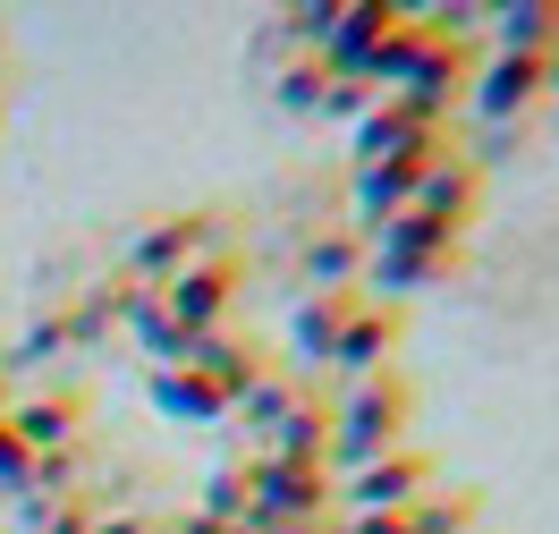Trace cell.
I'll list each match as a JSON object with an SVG mask.
<instances>
[{
	"label": "cell",
	"instance_id": "d6986e66",
	"mask_svg": "<svg viewBox=\"0 0 559 534\" xmlns=\"http://www.w3.org/2000/svg\"><path fill=\"white\" fill-rule=\"evenodd\" d=\"M416 60H424V26H416V9H399V26L382 35V51L365 60V76H356V85H373V94H399V85L416 76Z\"/></svg>",
	"mask_w": 559,
	"mask_h": 534
},
{
	"label": "cell",
	"instance_id": "d4e9b609",
	"mask_svg": "<svg viewBox=\"0 0 559 534\" xmlns=\"http://www.w3.org/2000/svg\"><path fill=\"white\" fill-rule=\"evenodd\" d=\"M365 110H373V85H356V76H331V85H322V110H314V119H340V128H356Z\"/></svg>",
	"mask_w": 559,
	"mask_h": 534
},
{
	"label": "cell",
	"instance_id": "cb8c5ba5",
	"mask_svg": "<svg viewBox=\"0 0 559 534\" xmlns=\"http://www.w3.org/2000/svg\"><path fill=\"white\" fill-rule=\"evenodd\" d=\"M94 518H103V500H94V493L35 500V509H26V534H94Z\"/></svg>",
	"mask_w": 559,
	"mask_h": 534
},
{
	"label": "cell",
	"instance_id": "30bf717a",
	"mask_svg": "<svg viewBox=\"0 0 559 534\" xmlns=\"http://www.w3.org/2000/svg\"><path fill=\"white\" fill-rule=\"evenodd\" d=\"M9 441L26 450V459H51V450H69V441H85V399L60 382V391H43V399H17L9 416Z\"/></svg>",
	"mask_w": 559,
	"mask_h": 534
},
{
	"label": "cell",
	"instance_id": "f546056e",
	"mask_svg": "<svg viewBox=\"0 0 559 534\" xmlns=\"http://www.w3.org/2000/svg\"><path fill=\"white\" fill-rule=\"evenodd\" d=\"M0 76H9V43H0Z\"/></svg>",
	"mask_w": 559,
	"mask_h": 534
},
{
	"label": "cell",
	"instance_id": "9c48e42d",
	"mask_svg": "<svg viewBox=\"0 0 559 534\" xmlns=\"http://www.w3.org/2000/svg\"><path fill=\"white\" fill-rule=\"evenodd\" d=\"M365 254H373V263H407V272L450 281V272H457V229H441V221H424V213H399V221H382V229L365 238Z\"/></svg>",
	"mask_w": 559,
	"mask_h": 534
},
{
	"label": "cell",
	"instance_id": "83f0119b",
	"mask_svg": "<svg viewBox=\"0 0 559 534\" xmlns=\"http://www.w3.org/2000/svg\"><path fill=\"white\" fill-rule=\"evenodd\" d=\"M94 534H153V518H136V509H110V500H103V518H94Z\"/></svg>",
	"mask_w": 559,
	"mask_h": 534
},
{
	"label": "cell",
	"instance_id": "5bb4252c",
	"mask_svg": "<svg viewBox=\"0 0 559 534\" xmlns=\"http://www.w3.org/2000/svg\"><path fill=\"white\" fill-rule=\"evenodd\" d=\"M441 144H450V137H441ZM441 144H432V153H441ZM432 153H416V162H373V170H356V178H348L356 238H373L382 221H399V213H407V195H416V170L432 162Z\"/></svg>",
	"mask_w": 559,
	"mask_h": 534
},
{
	"label": "cell",
	"instance_id": "9a60e30c",
	"mask_svg": "<svg viewBox=\"0 0 559 534\" xmlns=\"http://www.w3.org/2000/svg\"><path fill=\"white\" fill-rule=\"evenodd\" d=\"M491 51L500 60H551L559 51V0H509V9H484Z\"/></svg>",
	"mask_w": 559,
	"mask_h": 534
},
{
	"label": "cell",
	"instance_id": "4fadbf2b",
	"mask_svg": "<svg viewBox=\"0 0 559 534\" xmlns=\"http://www.w3.org/2000/svg\"><path fill=\"white\" fill-rule=\"evenodd\" d=\"M390 26H399L390 0H348V9L331 17V43H322V76H365V60L382 51Z\"/></svg>",
	"mask_w": 559,
	"mask_h": 534
},
{
	"label": "cell",
	"instance_id": "5b68a950",
	"mask_svg": "<svg viewBox=\"0 0 559 534\" xmlns=\"http://www.w3.org/2000/svg\"><path fill=\"white\" fill-rule=\"evenodd\" d=\"M246 484H254L246 526H322V518H331V475H322V466L246 459Z\"/></svg>",
	"mask_w": 559,
	"mask_h": 534
},
{
	"label": "cell",
	"instance_id": "4316f807",
	"mask_svg": "<svg viewBox=\"0 0 559 534\" xmlns=\"http://www.w3.org/2000/svg\"><path fill=\"white\" fill-rule=\"evenodd\" d=\"M26 450H17V441H9V425H0V493H26Z\"/></svg>",
	"mask_w": 559,
	"mask_h": 534
},
{
	"label": "cell",
	"instance_id": "6da1fadb",
	"mask_svg": "<svg viewBox=\"0 0 559 534\" xmlns=\"http://www.w3.org/2000/svg\"><path fill=\"white\" fill-rule=\"evenodd\" d=\"M407 416H416V391L399 382V373H365L348 391L331 399V441H322V475L340 484L356 466L390 459V450H407Z\"/></svg>",
	"mask_w": 559,
	"mask_h": 534
},
{
	"label": "cell",
	"instance_id": "f1b7e54d",
	"mask_svg": "<svg viewBox=\"0 0 559 534\" xmlns=\"http://www.w3.org/2000/svg\"><path fill=\"white\" fill-rule=\"evenodd\" d=\"M9 407H17V382H9V373H0V416H9Z\"/></svg>",
	"mask_w": 559,
	"mask_h": 534
},
{
	"label": "cell",
	"instance_id": "44dd1931",
	"mask_svg": "<svg viewBox=\"0 0 559 534\" xmlns=\"http://www.w3.org/2000/svg\"><path fill=\"white\" fill-rule=\"evenodd\" d=\"M246 509H254V484H246V459L212 466V475H204V509H195V518H212V526H246Z\"/></svg>",
	"mask_w": 559,
	"mask_h": 534
},
{
	"label": "cell",
	"instance_id": "8992f818",
	"mask_svg": "<svg viewBox=\"0 0 559 534\" xmlns=\"http://www.w3.org/2000/svg\"><path fill=\"white\" fill-rule=\"evenodd\" d=\"M229 288H238V254L221 247V254H204V263H187L170 288H153V306H162V322H170V331L204 340V331H221V322H229Z\"/></svg>",
	"mask_w": 559,
	"mask_h": 534
},
{
	"label": "cell",
	"instance_id": "ffe728a7",
	"mask_svg": "<svg viewBox=\"0 0 559 534\" xmlns=\"http://www.w3.org/2000/svg\"><path fill=\"white\" fill-rule=\"evenodd\" d=\"M356 281H365V238L356 229L306 238V288H356Z\"/></svg>",
	"mask_w": 559,
	"mask_h": 534
},
{
	"label": "cell",
	"instance_id": "7402d4cb",
	"mask_svg": "<svg viewBox=\"0 0 559 534\" xmlns=\"http://www.w3.org/2000/svg\"><path fill=\"white\" fill-rule=\"evenodd\" d=\"M399 526L407 534H475V493H441V484H432Z\"/></svg>",
	"mask_w": 559,
	"mask_h": 534
},
{
	"label": "cell",
	"instance_id": "e0dca14e",
	"mask_svg": "<svg viewBox=\"0 0 559 534\" xmlns=\"http://www.w3.org/2000/svg\"><path fill=\"white\" fill-rule=\"evenodd\" d=\"M297 399H314V373H297V365H263V373L238 391V407H229V416H238L246 432H272Z\"/></svg>",
	"mask_w": 559,
	"mask_h": 534
},
{
	"label": "cell",
	"instance_id": "8fae6325",
	"mask_svg": "<svg viewBox=\"0 0 559 534\" xmlns=\"http://www.w3.org/2000/svg\"><path fill=\"white\" fill-rule=\"evenodd\" d=\"M466 103H475V119H491V128H509V119H525V110L543 103V60H475V76H466Z\"/></svg>",
	"mask_w": 559,
	"mask_h": 534
},
{
	"label": "cell",
	"instance_id": "4dcf8cb0",
	"mask_svg": "<svg viewBox=\"0 0 559 534\" xmlns=\"http://www.w3.org/2000/svg\"><path fill=\"white\" fill-rule=\"evenodd\" d=\"M551 60H559V51H551Z\"/></svg>",
	"mask_w": 559,
	"mask_h": 534
},
{
	"label": "cell",
	"instance_id": "ba28073f",
	"mask_svg": "<svg viewBox=\"0 0 559 534\" xmlns=\"http://www.w3.org/2000/svg\"><path fill=\"white\" fill-rule=\"evenodd\" d=\"M399 331H407V315L356 288V306H348V331H340V348H331V373H340V382L390 373V348H399Z\"/></svg>",
	"mask_w": 559,
	"mask_h": 534
},
{
	"label": "cell",
	"instance_id": "ac0fdd59",
	"mask_svg": "<svg viewBox=\"0 0 559 534\" xmlns=\"http://www.w3.org/2000/svg\"><path fill=\"white\" fill-rule=\"evenodd\" d=\"M322 441H331V399H297L254 459H272V466H322Z\"/></svg>",
	"mask_w": 559,
	"mask_h": 534
},
{
	"label": "cell",
	"instance_id": "484cf974",
	"mask_svg": "<svg viewBox=\"0 0 559 534\" xmlns=\"http://www.w3.org/2000/svg\"><path fill=\"white\" fill-rule=\"evenodd\" d=\"M322 85H331L322 60H288V69H280V103L288 110H322Z\"/></svg>",
	"mask_w": 559,
	"mask_h": 534
},
{
	"label": "cell",
	"instance_id": "52a82bcc",
	"mask_svg": "<svg viewBox=\"0 0 559 534\" xmlns=\"http://www.w3.org/2000/svg\"><path fill=\"white\" fill-rule=\"evenodd\" d=\"M475 204H484V162H466L457 144H441L432 162L416 170V195H407V213L441 221V229H466L475 221Z\"/></svg>",
	"mask_w": 559,
	"mask_h": 534
},
{
	"label": "cell",
	"instance_id": "7c38bea8",
	"mask_svg": "<svg viewBox=\"0 0 559 534\" xmlns=\"http://www.w3.org/2000/svg\"><path fill=\"white\" fill-rule=\"evenodd\" d=\"M348 306H356V288H306V297H297V315H288V365H297V373H322V365H331L340 331H348Z\"/></svg>",
	"mask_w": 559,
	"mask_h": 534
},
{
	"label": "cell",
	"instance_id": "7a4b0ae2",
	"mask_svg": "<svg viewBox=\"0 0 559 534\" xmlns=\"http://www.w3.org/2000/svg\"><path fill=\"white\" fill-rule=\"evenodd\" d=\"M432 484H441V466L424 459V450H390V459L340 475V484H331V509H340V518H407Z\"/></svg>",
	"mask_w": 559,
	"mask_h": 534
},
{
	"label": "cell",
	"instance_id": "277c9868",
	"mask_svg": "<svg viewBox=\"0 0 559 534\" xmlns=\"http://www.w3.org/2000/svg\"><path fill=\"white\" fill-rule=\"evenodd\" d=\"M450 137L432 110H416L407 94H373V110L348 128V153L356 170H373V162H416V153H432V144Z\"/></svg>",
	"mask_w": 559,
	"mask_h": 534
},
{
	"label": "cell",
	"instance_id": "3957f363",
	"mask_svg": "<svg viewBox=\"0 0 559 534\" xmlns=\"http://www.w3.org/2000/svg\"><path fill=\"white\" fill-rule=\"evenodd\" d=\"M221 247H229L221 213H170V221H153V229L128 238V281L136 288H170L187 263H204V254H221Z\"/></svg>",
	"mask_w": 559,
	"mask_h": 534
},
{
	"label": "cell",
	"instance_id": "2e32d148",
	"mask_svg": "<svg viewBox=\"0 0 559 534\" xmlns=\"http://www.w3.org/2000/svg\"><path fill=\"white\" fill-rule=\"evenodd\" d=\"M153 407L170 416V425H229V391L195 373V365H170V373H153Z\"/></svg>",
	"mask_w": 559,
	"mask_h": 534
},
{
	"label": "cell",
	"instance_id": "603a6c76",
	"mask_svg": "<svg viewBox=\"0 0 559 534\" xmlns=\"http://www.w3.org/2000/svg\"><path fill=\"white\" fill-rule=\"evenodd\" d=\"M51 356H69V322H60V315H43V322H26V331H17V340H9V348H0V373H9V382H17V373H26V365H51Z\"/></svg>",
	"mask_w": 559,
	"mask_h": 534
}]
</instances>
